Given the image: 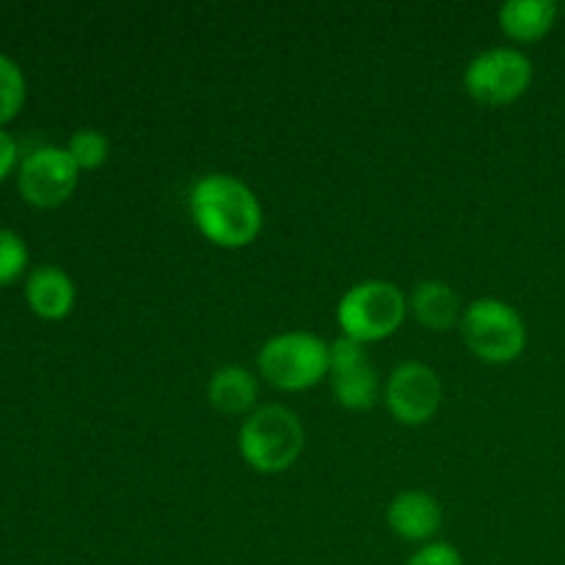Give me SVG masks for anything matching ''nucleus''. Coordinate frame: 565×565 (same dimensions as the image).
Returning <instances> with one entry per match:
<instances>
[{
  "label": "nucleus",
  "instance_id": "2eb2a0df",
  "mask_svg": "<svg viewBox=\"0 0 565 565\" xmlns=\"http://www.w3.org/2000/svg\"><path fill=\"white\" fill-rule=\"evenodd\" d=\"M66 152L72 154L77 169L94 171L99 169V166H105V160H108L110 154V143L108 138H105V132L94 130V127H83V130H77L75 136L70 138Z\"/></svg>",
  "mask_w": 565,
  "mask_h": 565
},
{
  "label": "nucleus",
  "instance_id": "6e6552de",
  "mask_svg": "<svg viewBox=\"0 0 565 565\" xmlns=\"http://www.w3.org/2000/svg\"><path fill=\"white\" fill-rule=\"evenodd\" d=\"M77 166L64 147H39L20 166L22 199L33 207H58L75 193Z\"/></svg>",
  "mask_w": 565,
  "mask_h": 565
},
{
  "label": "nucleus",
  "instance_id": "9d476101",
  "mask_svg": "<svg viewBox=\"0 0 565 565\" xmlns=\"http://www.w3.org/2000/svg\"><path fill=\"white\" fill-rule=\"evenodd\" d=\"M441 522L445 513L439 500L425 491H403L386 508V524L392 533L414 544H430V539L441 530Z\"/></svg>",
  "mask_w": 565,
  "mask_h": 565
},
{
  "label": "nucleus",
  "instance_id": "aec40b11",
  "mask_svg": "<svg viewBox=\"0 0 565 565\" xmlns=\"http://www.w3.org/2000/svg\"><path fill=\"white\" fill-rule=\"evenodd\" d=\"M563 11H565V6H563Z\"/></svg>",
  "mask_w": 565,
  "mask_h": 565
},
{
  "label": "nucleus",
  "instance_id": "f3484780",
  "mask_svg": "<svg viewBox=\"0 0 565 565\" xmlns=\"http://www.w3.org/2000/svg\"><path fill=\"white\" fill-rule=\"evenodd\" d=\"M28 248L17 232L0 230V285H9L25 270Z\"/></svg>",
  "mask_w": 565,
  "mask_h": 565
},
{
  "label": "nucleus",
  "instance_id": "39448f33",
  "mask_svg": "<svg viewBox=\"0 0 565 565\" xmlns=\"http://www.w3.org/2000/svg\"><path fill=\"white\" fill-rule=\"evenodd\" d=\"M461 337L469 351L489 364H511L527 348V326L511 303L478 298L463 309Z\"/></svg>",
  "mask_w": 565,
  "mask_h": 565
},
{
  "label": "nucleus",
  "instance_id": "423d86ee",
  "mask_svg": "<svg viewBox=\"0 0 565 565\" xmlns=\"http://www.w3.org/2000/svg\"><path fill=\"white\" fill-rule=\"evenodd\" d=\"M533 61L516 47H491L475 55L463 70V88L480 105H511L533 86Z\"/></svg>",
  "mask_w": 565,
  "mask_h": 565
},
{
  "label": "nucleus",
  "instance_id": "7ed1b4c3",
  "mask_svg": "<svg viewBox=\"0 0 565 565\" xmlns=\"http://www.w3.org/2000/svg\"><path fill=\"white\" fill-rule=\"evenodd\" d=\"M257 367L276 390H312L329 375L331 345L312 331H281L259 348Z\"/></svg>",
  "mask_w": 565,
  "mask_h": 565
},
{
  "label": "nucleus",
  "instance_id": "a211bd4d",
  "mask_svg": "<svg viewBox=\"0 0 565 565\" xmlns=\"http://www.w3.org/2000/svg\"><path fill=\"white\" fill-rule=\"evenodd\" d=\"M406 565H463V557L452 544H445V541H430V544H425L423 550L414 552Z\"/></svg>",
  "mask_w": 565,
  "mask_h": 565
},
{
  "label": "nucleus",
  "instance_id": "f257e3e1",
  "mask_svg": "<svg viewBox=\"0 0 565 565\" xmlns=\"http://www.w3.org/2000/svg\"><path fill=\"white\" fill-rule=\"evenodd\" d=\"M196 230L218 248H246L263 232L257 193L232 174H204L191 191Z\"/></svg>",
  "mask_w": 565,
  "mask_h": 565
},
{
  "label": "nucleus",
  "instance_id": "f8f14e48",
  "mask_svg": "<svg viewBox=\"0 0 565 565\" xmlns=\"http://www.w3.org/2000/svg\"><path fill=\"white\" fill-rule=\"evenodd\" d=\"M25 298L44 320H64L75 307V281L55 265H42L28 276Z\"/></svg>",
  "mask_w": 565,
  "mask_h": 565
},
{
  "label": "nucleus",
  "instance_id": "6ab92c4d",
  "mask_svg": "<svg viewBox=\"0 0 565 565\" xmlns=\"http://www.w3.org/2000/svg\"><path fill=\"white\" fill-rule=\"evenodd\" d=\"M17 163V141L9 136V132L0 130V180L14 169Z\"/></svg>",
  "mask_w": 565,
  "mask_h": 565
},
{
  "label": "nucleus",
  "instance_id": "f03ea898",
  "mask_svg": "<svg viewBox=\"0 0 565 565\" xmlns=\"http://www.w3.org/2000/svg\"><path fill=\"white\" fill-rule=\"evenodd\" d=\"M307 434L296 412L287 406L270 403L259 406L243 419L237 434V450L243 461L259 475L287 472L301 458Z\"/></svg>",
  "mask_w": 565,
  "mask_h": 565
},
{
  "label": "nucleus",
  "instance_id": "4468645a",
  "mask_svg": "<svg viewBox=\"0 0 565 565\" xmlns=\"http://www.w3.org/2000/svg\"><path fill=\"white\" fill-rule=\"evenodd\" d=\"M500 28L513 42H539L555 28L557 3L552 0H511L500 6Z\"/></svg>",
  "mask_w": 565,
  "mask_h": 565
},
{
  "label": "nucleus",
  "instance_id": "ddd939ff",
  "mask_svg": "<svg viewBox=\"0 0 565 565\" xmlns=\"http://www.w3.org/2000/svg\"><path fill=\"white\" fill-rule=\"evenodd\" d=\"M257 375L252 370L241 367V364H224L207 381L210 406L215 412L226 414V417H241V414L252 412L254 403H257Z\"/></svg>",
  "mask_w": 565,
  "mask_h": 565
},
{
  "label": "nucleus",
  "instance_id": "1a4fd4ad",
  "mask_svg": "<svg viewBox=\"0 0 565 565\" xmlns=\"http://www.w3.org/2000/svg\"><path fill=\"white\" fill-rule=\"evenodd\" d=\"M331 390L348 412H367L379 403V373L362 342L340 337L331 342Z\"/></svg>",
  "mask_w": 565,
  "mask_h": 565
},
{
  "label": "nucleus",
  "instance_id": "20e7f679",
  "mask_svg": "<svg viewBox=\"0 0 565 565\" xmlns=\"http://www.w3.org/2000/svg\"><path fill=\"white\" fill-rule=\"evenodd\" d=\"M408 312V298L386 279H367L353 285L337 303V323L342 337L353 342H381L395 334Z\"/></svg>",
  "mask_w": 565,
  "mask_h": 565
},
{
  "label": "nucleus",
  "instance_id": "0eeeda50",
  "mask_svg": "<svg viewBox=\"0 0 565 565\" xmlns=\"http://www.w3.org/2000/svg\"><path fill=\"white\" fill-rule=\"evenodd\" d=\"M384 403L401 425H428L441 408V379L430 364L403 362L392 370Z\"/></svg>",
  "mask_w": 565,
  "mask_h": 565
},
{
  "label": "nucleus",
  "instance_id": "9b49d317",
  "mask_svg": "<svg viewBox=\"0 0 565 565\" xmlns=\"http://www.w3.org/2000/svg\"><path fill=\"white\" fill-rule=\"evenodd\" d=\"M408 312L417 318L419 326H425L428 331H439V334L461 326L463 318L458 292L439 279H425L414 287V292L408 296Z\"/></svg>",
  "mask_w": 565,
  "mask_h": 565
},
{
  "label": "nucleus",
  "instance_id": "dca6fc26",
  "mask_svg": "<svg viewBox=\"0 0 565 565\" xmlns=\"http://www.w3.org/2000/svg\"><path fill=\"white\" fill-rule=\"evenodd\" d=\"M22 103H25V77H22V70L9 55L0 53V125L14 119Z\"/></svg>",
  "mask_w": 565,
  "mask_h": 565
}]
</instances>
